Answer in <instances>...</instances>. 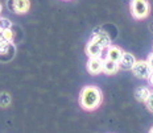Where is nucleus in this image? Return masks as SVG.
Here are the masks:
<instances>
[{
	"instance_id": "nucleus-1",
	"label": "nucleus",
	"mask_w": 153,
	"mask_h": 133,
	"mask_svg": "<svg viewBox=\"0 0 153 133\" xmlns=\"http://www.w3.org/2000/svg\"><path fill=\"white\" fill-rule=\"evenodd\" d=\"M102 91L95 86H86L81 91L79 95V103L81 107L86 111H94L100 106L102 103Z\"/></svg>"
},
{
	"instance_id": "nucleus-2",
	"label": "nucleus",
	"mask_w": 153,
	"mask_h": 133,
	"mask_svg": "<svg viewBox=\"0 0 153 133\" xmlns=\"http://www.w3.org/2000/svg\"><path fill=\"white\" fill-rule=\"evenodd\" d=\"M151 5L148 0H131V13L136 20H143L149 16Z\"/></svg>"
},
{
	"instance_id": "nucleus-3",
	"label": "nucleus",
	"mask_w": 153,
	"mask_h": 133,
	"mask_svg": "<svg viewBox=\"0 0 153 133\" xmlns=\"http://www.w3.org/2000/svg\"><path fill=\"white\" fill-rule=\"evenodd\" d=\"M132 72L139 79H149L152 74V69L146 61H136L135 66L132 69Z\"/></svg>"
},
{
	"instance_id": "nucleus-4",
	"label": "nucleus",
	"mask_w": 153,
	"mask_h": 133,
	"mask_svg": "<svg viewBox=\"0 0 153 133\" xmlns=\"http://www.w3.org/2000/svg\"><path fill=\"white\" fill-rule=\"evenodd\" d=\"M15 53L16 47L12 42H8V41L0 42V59L1 61H9L11 58H13Z\"/></svg>"
},
{
	"instance_id": "nucleus-5",
	"label": "nucleus",
	"mask_w": 153,
	"mask_h": 133,
	"mask_svg": "<svg viewBox=\"0 0 153 133\" xmlns=\"http://www.w3.org/2000/svg\"><path fill=\"white\" fill-rule=\"evenodd\" d=\"M7 4L8 8L16 13H25L30 7L29 0H8Z\"/></svg>"
},
{
	"instance_id": "nucleus-6",
	"label": "nucleus",
	"mask_w": 153,
	"mask_h": 133,
	"mask_svg": "<svg viewBox=\"0 0 153 133\" xmlns=\"http://www.w3.org/2000/svg\"><path fill=\"white\" fill-rule=\"evenodd\" d=\"M103 63H104V59L102 57L90 58L87 62V71L92 75L100 74V72H103Z\"/></svg>"
},
{
	"instance_id": "nucleus-7",
	"label": "nucleus",
	"mask_w": 153,
	"mask_h": 133,
	"mask_svg": "<svg viewBox=\"0 0 153 133\" xmlns=\"http://www.w3.org/2000/svg\"><path fill=\"white\" fill-rule=\"evenodd\" d=\"M91 41H94V42H97L98 45H100L102 47H107L111 46V38L110 36L106 33V32H97L95 30L94 33H92V37H91Z\"/></svg>"
},
{
	"instance_id": "nucleus-8",
	"label": "nucleus",
	"mask_w": 153,
	"mask_h": 133,
	"mask_svg": "<svg viewBox=\"0 0 153 133\" xmlns=\"http://www.w3.org/2000/svg\"><path fill=\"white\" fill-rule=\"evenodd\" d=\"M135 63H136L135 55L131 54V53L124 52L122 59L119 61V66H120V69H123V70H132L133 66H135Z\"/></svg>"
},
{
	"instance_id": "nucleus-9",
	"label": "nucleus",
	"mask_w": 153,
	"mask_h": 133,
	"mask_svg": "<svg viewBox=\"0 0 153 133\" xmlns=\"http://www.w3.org/2000/svg\"><path fill=\"white\" fill-rule=\"evenodd\" d=\"M124 54V52L120 49L119 46H115V45H111L107 47V57L106 58L111 59V61H115V62H119L122 59V57Z\"/></svg>"
},
{
	"instance_id": "nucleus-10",
	"label": "nucleus",
	"mask_w": 153,
	"mask_h": 133,
	"mask_svg": "<svg viewBox=\"0 0 153 133\" xmlns=\"http://www.w3.org/2000/svg\"><path fill=\"white\" fill-rule=\"evenodd\" d=\"M86 53L90 58H94V57H102V53H103V47L100 45H98L94 41H90L86 46Z\"/></svg>"
},
{
	"instance_id": "nucleus-11",
	"label": "nucleus",
	"mask_w": 153,
	"mask_h": 133,
	"mask_svg": "<svg viewBox=\"0 0 153 133\" xmlns=\"http://www.w3.org/2000/svg\"><path fill=\"white\" fill-rule=\"evenodd\" d=\"M119 69H120L119 62L111 61V59H108V58L104 59V63H103V72H104V74L114 75V74H116Z\"/></svg>"
},
{
	"instance_id": "nucleus-12",
	"label": "nucleus",
	"mask_w": 153,
	"mask_h": 133,
	"mask_svg": "<svg viewBox=\"0 0 153 133\" xmlns=\"http://www.w3.org/2000/svg\"><path fill=\"white\" fill-rule=\"evenodd\" d=\"M151 94H152V91L148 87H139L135 91V98L139 102L146 103L149 100V98H151Z\"/></svg>"
},
{
	"instance_id": "nucleus-13",
	"label": "nucleus",
	"mask_w": 153,
	"mask_h": 133,
	"mask_svg": "<svg viewBox=\"0 0 153 133\" xmlns=\"http://www.w3.org/2000/svg\"><path fill=\"white\" fill-rule=\"evenodd\" d=\"M9 103H11V96L7 92L0 94V106L1 107H8Z\"/></svg>"
},
{
	"instance_id": "nucleus-14",
	"label": "nucleus",
	"mask_w": 153,
	"mask_h": 133,
	"mask_svg": "<svg viewBox=\"0 0 153 133\" xmlns=\"http://www.w3.org/2000/svg\"><path fill=\"white\" fill-rule=\"evenodd\" d=\"M12 23L8 18H0V30H5V29H11Z\"/></svg>"
},
{
	"instance_id": "nucleus-15",
	"label": "nucleus",
	"mask_w": 153,
	"mask_h": 133,
	"mask_svg": "<svg viewBox=\"0 0 153 133\" xmlns=\"http://www.w3.org/2000/svg\"><path fill=\"white\" fill-rule=\"evenodd\" d=\"M13 32H12L11 29H5L3 30V38H4V41H8V42H12V40H13Z\"/></svg>"
},
{
	"instance_id": "nucleus-16",
	"label": "nucleus",
	"mask_w": 153,
	"mask_h": 133,
	"mask_svg": "<svg viewBox=\"0 0 153 133\" xmlns=\"http://www.w3.org/2000/svg\"><path fill=\"white\" fill-rule=\"evenodd\" d=\"M146 107H148V109L151 111V112H153V91L151 94V98H149V100L146 102Z\"/></svg>"
},
{
	"instance_id": "nucleus-17",
	"label": "nucleus",
	"mask_w": 153,
	"mask_h": 133,
	"mask_svg": "<svg viewBox=\"0 0 153 133\" xmlns=\"http://www.w3.org/2000/svg\"><path fill=\"white\" fill-rule=\"evenodd\" d=\"M146 62H148V65L151 66L152 71H153V53H151V54L148 55V58H146Z\"/></svg>"
},
{
	"instance_id": "nucleus-18",
	"label": "nucleus",
	"mask_w": 153,
	"mask_h": 133,
	"mask_svg": "<svg viewBox=\"0 0 153 133\" xmlns=\"http://www.w3.org/2000/svg\"><path fill=\"white\" fill-rule=\"evenodd\" d=\"M148 81H149V83H151L152 86H153V71H152V74H151V77H149Z\"/></svg>"
},
{
	"instance_id": "nucleus-19",
	"label": "nucleus",
	"mask_w": 153,
	"mask_h": 133,
	"mask_svg": "<svg viewBox=\"0 0 153 133\" xmlns=\"http://www.w3.org/2000/svg\"><path fill=\"white\" fill-rule=\"evenodd\" d=\"M1 41H4V38H3V30H0V42Z\"/></svg>"
},
{
	"instance_id": "nucleus-20",
	"label": "nucleus",
	"mask_w": 153,
	"mask_h": 133,
	"mask_svg": "<svg viewBox=\"0 0 153 133\" xmlns=\"http://www.w3.org/2000/svg\"><path fill=\"white\" fill-rule=\"evenodd\" d=\"M151 30H152V32H153V23H152V24H151Z\"/></svg>"
},
{
	"instance_id": "nucleus-21",
	"label": "nucleus",
	"mask_w": 153,
	"mask_h": 133,
	"mask_svg": "<svg viewBox=\"0 0 153 133\" xmlns=\"http://www.w3.org/2000/svg\"><path fill=\"white\" fill-rule=\"evenodd\" d=\"M149 133H153V126L151 128V131H149Z\"/></svg>"
},
{
	"instance_id": "nucleus-22",
	"label": "nucleus",
	"mask_w": 153,
	"mask_h": 133,
	"mask_svg": "<svg viewBox=\"0 0 153 133\" xmlns=\"http://www.w3.org/2000/svg\"><path fill=\"white\" fill-rule=\"evenodd\" d=\"M0 12H1V4H0Z\"/></svg>"
}]
</instances>
